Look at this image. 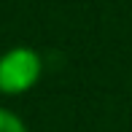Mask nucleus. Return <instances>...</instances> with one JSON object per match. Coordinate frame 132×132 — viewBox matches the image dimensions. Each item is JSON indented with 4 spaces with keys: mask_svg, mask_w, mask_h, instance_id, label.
Instances as JSON below:
<instances>
[{
    "mask_svg": "<svg viewBox=\"0 0 132 132\" xmlns=\"http://www.w3.org/2000/svg\"><path fill=\"white\" fill-rule=\"evenodd\" d=\"M40 73H43L40 54L27 49V46H16L0 57V92L24 94L38 84Z\"/></svg>",
    "mask_w": 132,
    "mask_h": 132,
    "instance_id": "1",
    "label": "nucleus"
},
{
    "mask_svg": "<svg viewBox=\"0 0 132 132\" xmlns=\"http://www.w3.org/2000/svg\"><path fill=\"white\" fill-rule=\"evenodd\" d=\"M0 132H27V127L19 116H14L11 111L0 108Z\"/></svg>",
    "mask_w": 132,
    "mask_h": 132,
    "instance_id": "2",
    "label": "nucleus"
}]
</instances>
